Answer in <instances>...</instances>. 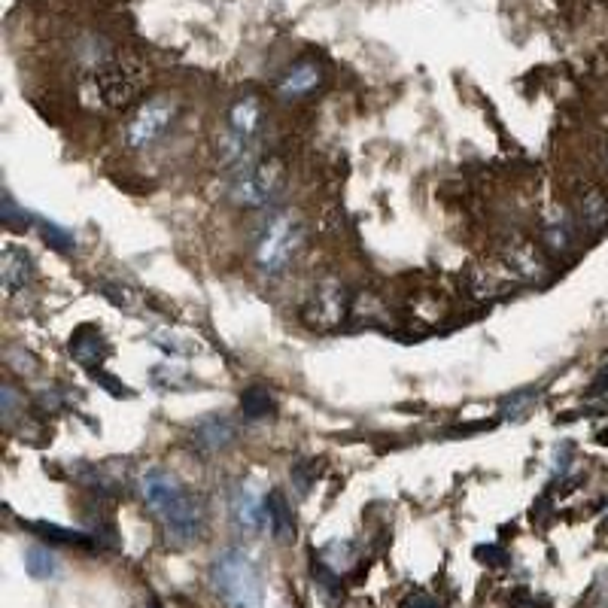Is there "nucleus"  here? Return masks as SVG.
Wrapping results in <instances>:
<instances>
[{
	"label": "nucleus",
	"mask_w": 608,
	"mask_h": 608,
	"mask_svg": "<svg viewBox=\"0 0 608 608\" xmlns=\"http://www.w3.org/2000/svg\"><path fill=\"white\" fill-rule=\"evenodd\" d=\"M146 80L149 73L137 58L131 55L107 58L83 83V104L95 110H125L143 95Z\"/></svg>",
	"instance_id": "obj_1"
},
{
	"label": "nucleus",
	"mask_w": 608,
	"mask_h": 608,
	"mask_svg": "<svg viewBox=\"0 0 608 608\" xmlns=\"http://www.w3.org/2000/svg\"><path fill=\"white\" fill-rule=\"evenodd\" d=\"M210 587L225 602V608H262L265 584L262 572L250 554L241 548H228L210 563Z\"/></svg>",
	"instance_id": "obj_2"
},
{
	"label": "nucleus",
	"mask_w": 608,
	"mask_h": 608,
	"mask_svg": "<svg viewBox=\"0 0 608 608\" xmlns=\"http://www.w3.org/2000/svg\"><path fill=\"white\" fill-rule=\"evenodd\" d=\"M156 520L162 523V532L171 548H192L207 532V502L195 490L183 487L180 496L156 514Z\"/></svg>",
	"instance_id": "obj_3"
},
{
	"label": "nucleus",
	"mask_w": 608,
	"mask_h": 608,
	"mask_svg": "<svg viewBox=\"0 0 608 608\" xmlns=\"http://www.w3.org/2000/svg\"><path fill=\"white\" fill-rule=\"evenodd\" d=\"M301 241H304V225L295 213L274 216L256 244V265L271 277L283 274L292 265V259L298 256Z\"/></svg>",
	"instance_id": "obj_4"
},
{
	"label": "nucleus",
	"mask_w": 608,
	"mask_h": 608,
	"mask_svg": "<svg viewBox=\"0 0 608 608\" xmlns=\"http://www.w3.org/2000/svg\"><path fill=\"white\" fill-rule=\"evenodd\" d=\"M283 183H286L283 162L268 159L232 183V189H228V201H232L235 207H244V210H259V207H268L283 192Z\"/></svg>",
	"instance_id": "obj_5"
},
{
	"label": "nucleus",
	"mask_w": 608,
	"mask_h": 608,
	"mask_svg": "<svg viewBox=\"0 0 608 608\" xmlns=\"http://www.w3.org/2000/svg\"><path fill=\"white\" fill-rule=\"evenodd\" d=\"M177 119V104L171 98H149L143 101L134 116L125 125V146L134 152H143L149 146H156L174 125Z\"/></svg>",
	"instance_id": "obj_6"
},
{
	"label": "nucleus",
	"mask_w": 608,
	"mask_h": 608,
	"mask_svg": "<svg viewBox=\"0 0 608 608\" xmlns=\"http://www.w3.org/2000/svg\"><path fill=\"white\" fill-rule=\"evenodd\" d=\"M347 314H350V292L338 280L320 283L311 292V298L304 301V308H301V320L308 323L311 329H317V332L338 329L347 320Z\"/></svg>",
	"instance_id": "obj_7"
},
{
	"label": "nucleus",
	"mask_w": 608,
	"mask_h": 608,
	"mask_svg": "<svg viewBox=\"0 0 608 608\" xmlns=\"http://www.w3.org/2000/svg\"><path fill=\"white\" fill-rule=\"evenodd\" d=\"M502 265H505L520 283H539V286H542V283L551 280V268H548L542 250L532 244V241L520 238V235H514L511 241L502 244Z\"/></svg>",
	"instance_id": "obj_8"
},
{
	"label": "nucleus",
	"mask_w": 608,
	"mask_h": 608,
	"mask_svg": "<svg viewBox=\"0 0 608 608\" xmlns=\"http://www.w3.org/2000/svg\"><path fill=\"white\" fill-rule=\"evenodd\" d=\"M228 517H232V526L241 532V536H259V532L268 526V511H265V499L253 490V487H238L228 499Z\"/></svg>",
	"instance_id": "obj_9"
},
{
	"label": "nucleus",
	"mask_w": 608,
	"mask_h": 608,
	"mask_svg": "<svg viewBox=\"0 0 608 608\" xmlns=\"http://www.w3.org/2000/svg\"><path fill=\"white\" fill-rule=\"evenodd\" d=\"M466 286H469V292H472L478 301H496V298L511 295V292L520 286V280H517L505 265H487V262H481V265H472V268H469Z\"/></svg>",
	"instance_id": "obj_10"
},
{
	"label": "nucleus",
	"mask_w": 608,
	"mask_h": 608,
	"mask_svg": "<svg viewBox=\"0 0 608 608\" xmlns=\"http://www.w3.org/2000/svg\"><path fill=\"white\" fill-rule=\"evenodd\" d=\"M575 207H578V222L584 225L587 235H602L608 228V192L602 186L596 183L581 186Z\"/></svg>",
	"instance_id": "obj_11"
},
{
	"label": "nucleus",
	"mask_w": 608,
	"mask_h": 608,
	"mask_svg": "<svg viewBox=\"0 0 608 608\" xmlns=\"http://www.w3.org/2000/svg\"><path fill=\"white\" fill-rule=\"evenodd\" d=\"M238 438V426L228 417H204L192 426V447L204 453L228 450Z\"/></svg>",
	"instance_id": "obj_12"
},
{
	"label": "nucleus",
	"mask_w": 608,
	"mask_h": 608,
	"mask_svg": "<svg viewBox=\"0 0 608 608\" xmlns=\"http://www.w3.org/2000/svg\"><path fill=\"white\" fill-rule=\"evenodd\" d=\"M67 350H70V356H73L76 362L86 365V368H95V371H98V368L104 365V359L110 356V344H107V338H104L101 329L92 326V323L80 326V329H76V332L70 335Z\"/></svg>",
	"instance_id": "obj_13"
},
{
	"label": "nucleus",
	"mask_w": 608,
	"mask_h": 608,
	"mask_svg": "<svg viewBox=\"0 0 608 608\" xmlns=\"http://www.w3.org/2000/svg\"><path fill=\"white\" fill-rule=\"evenodd\" d=\"M320 83H323V70H320L314 61H298V64H292V67L280 76L277 92H280V98L295 101V98L311 95Z\"/></svg>",
	"instance_id": "obj_14"
},
{
	"label": "nucleus",
	"mask_w": 608,
	"mask_h": 608,
	"mask_svg": "<svg viewBox=\"0 0 608 608\" xmlns=\"http://www.w3.org/2000/svg\"><path fill=\"white\" fill-rule=\"evenodd\" d=\"M262 119H265V113H262L259 98L247 95V98L235 101L232 110H228V131H232L235 137H241V140H247V143H256Z\"/></svg>",
	"instance_id": "obj_15"
},
{
	"label": "nucleus",
	"mask_w": 608,
	"mask_h": 608,
	"mask_svg": "<svg viewBox=\"0 0 608 608\" xmlns=\"http://www.w3.org/2000/svg\"><path fill=\"white\" fill-rule=\"evenodd\" d=\"M0 280L7 292H22L34 280V259L22 247H7L0 256Z\"/></svg>",
	"instance_id": "obj_16"
},
{
	"label": "nucleus",
	"mask_w": 608,
	"mask_h": 608,
	"mask_svg": "<svg viewBox=\"0 0 608 608\" xmlns=\"http://www.w3.org/2000/svg\"><path fill=\"white\" fill-rule=\"evenodd\" d=\"M542 244L551 256H569L575 247V232L569 225V216L563 210H551L542 219Z\"/></svg>",
	"instance_id": "obj_17"
},
{
	"label": "nucleus",
	"mask_w": 608,
	"mask_h": 608,
	"mask_svg": "<svg viewBox=\"0 0 608 608\" xmlns=\"http://www.w3.org/2000/svg\"><path fill=\"white\" fill-rule=\"evenodd\" d=\"M265 511H268V532L274 536V542L286 545L295 539V517H292V505L286 502V496L280 490H271L265 499Z\"/></svg>",
	"instance_id": "obj_18"
},
{
	"label": "nucleus",
	"mask_w": 608,
	"mask_h": 608,
	"mask_svg": "<svg viewBox=\"0 0 608 608\" xmlns=\"http://www.w3.org/2000/svg\"><path fill=\"white\" fill-rule=\"evenodd\" d=\"M98 289H101V295L113 304V308H122V311H128V314H146V311H149L146 295L137 292V289H131V286H125V283H110V280H104V283H98Z\"/></svg>",
	"instance_id": "obj_19"
},
{
	"label": "nucleus",
	"mask_w": 608,
	"mask_h": 608,
	"mask_svg": "<svg viewBox=\"0 0 608 608\" xmlns=\"http://www.w3.org/2000/svg\"><path fill=\"white\" fill-rule=\"evenodd\" d=\"M28 529L37 532V536L46 542H55V545H80V548L95 545V536H86V532H76V529H64V526L46 523V520H34V523H28Z\"/></svg>",
	"instance_id": "obj_20"
},
{
	"label": "nucleus",
	"mask_w": 608,
	"mask_h": 608,
	"mask_svg": "<svg viewBox=\"0 0 608 608\" xmlns=\"http://www.w3.org/2000/svg\"><path fill=\"white\" fill-rule=\"evenodd\" d=\"M268 414H274V396L271 390L265 387H247L241 393V417L256 423V420H265Z\"/></svg>",
	"instance_id": "obj_21"
},
{
	"label": "nucleus",
	"mask_w": 608,
	"mask_h": 608,
	"mask_svg": "<svg viewBox=\"0 0 608 608\" xmlns=\"http://www.w3.org/2000/svg\"><path fill=\"white\" fill-rule=\"evenodd\" d=\"M25 569H28L31 578H37V581H49V578L58 575L61 563H58V557H55L46 545H31V548L25 551Z\"/></svg>",
	"instance_id": "obj_22"
},
{
	"label": "nucleus",
	"mask_w": 608,
	"mask_h": 608,
	"mask_svg": "<svg viewBox=\"0 0 608 608\" xmlns=\"http://www.w3.org/2000/svg\"><path fill=\"white\" fill-rule=\"evenodd\" d=\"M40 232H43V241H46L52 250H58V253H70V250L76 247L73 235L67 232V228L55 225V222H40Z\"/></svg>",
	"instance_id": "obj_23"
},
{
	"label": "nucleus",
	"mask_w": 608,
	"mask_h": 608,
	"mask_svg": "<svg viewBox=\"0 0 608 608\" xmlns=\"http://www.w3.org/2000/svg\"><path fill=\"white\" fill-rule=\"evenodd\" d=\"M152 380H156L159 387H171V390L189 384V377H186L183 368H156V371H152Z\"/></svg>",
	"instance_id": "obj_24"
},
{
	"label": "nucleus",
	"mask_w": 608,
	"mask_h": 608,
	"mask_svg": "<svg viewBox=\"0 0 608 608\" xmlns=\"http://www.w3.org/2000/svg\"><path fill=\"white\" fill-rule=\"evenodd\" d=\"M536 396H539V393H536ZM536 396H532V390H529V393H514L511 399H505L502 414H505V417H511V420L523 417V414L529 411V405L536 402Z\"/></svg>",
	"instance_id": "obj_25"
},
{
	"label": "nucleus",
	"mask_w": 608,
	"mask_h": 608,
	"mask_svg": "<svg viewBox=\"0 0 608 608\" xmlns=\"http://www.w3.org/2000/svg\"><path fill=\"white\" fill-rule=\"evenodd\" d=\"M19 405H25V402L19 399V393L13 390V384H4V387H0V411H4V423H7V426L13 423Z\"/></svg>",
	"instance_id": "obj_26"
},
{
	"label": "nucleus",
	"mask_w": 608,
	"mask_h": 608,
	"mask_svg": "<svg viewBox=\"0 0 608 608\" xmlns=\"http://www.w3.org/2000/svg\"><path fill=\"white\" fill-rule=\"evenodd\" d=\"M399 608H441V602H438L435 596L423 593V590H414V593H408V596L402 599Z\"/></svg>",
	"instance_id": "obj_27"
},
{
	"label": "nucleus",
	"mask_w": 608,
	"mask_h": 608,
	"mask_svg": "<svg viewBox=\"0 0 608 608\" xmlns=\"http://www.w3.org/2000/svg\"><path fill=\"white\" fill-rule=\"evenodd\" d=\"M475 557H478V560H484L487 566H505V560H508V557H505V551H502V548H496V545H481V548L475 551Z\"/></svg>",
	"instance_id": "obj_28"
},
{
	"label": "nucleus",
	"mask_w": 608,
	"mask_h": 608,
	"mask_svg": "<svg viewBox=\"0 0 608 608\" xmlns=\"http://www.w3.org/2000/svg\"><path fill=\"white\" fill-rule=\"evenodd\" d=\"M95 380H98V384H101V387H107V390H110V393H113L116 399H128V396H131V390H128V387L116 384V380H113V377H107V374H104L101 368L95 371Z\"/></svg>",
	"instance_id": "obj_29"
},
{
	"label": "nucleus",
	"mask_w": 608,
	"mask_h": 608,
	"mask_svg": "<svg viewBox=\"0 0 608 608\" xmlns=\"http://www.w3.org/2000/svg\"><path fill=\"white\" fill-rule=\"evenodd\" d=\"M16 219H22V222H25V219H28V213H25V210H19L13 198H4V222H7V225H13V228H19V225H16Z\"/></svg>",
	"instance_id": "obj_30"
},
{
	"label": "nucleus",
	"mask_w": 608,
	"mask_h": 608,
	"mask_svg": "<svg viewBox=\"0 0 608 608\" xmlns=\"http://www.w3.org/2000/svg\"><path fill=\"white\" fill-rule=\"evenodd\" d=\"M596 390H605L608 393V368H602L599 380H596Z\"/></svg>",
	"instance_id": "obj_31"
},
{
	"label": "nucleus",
	"mask_w": 608,
	"mask_h": 608,
	"mask_svg": "<svg viewBox=\"0 0 608 608\" xmlns=\"http://www.w3.org/2000/svg\"><path fill=\"white\" fill-rule=\"evenodd\" d=\"M146 608H162V605H159V602H156V599H152V602H149V605H146Z\"/></svg>",
	"instance_id": "obj_32"
}]
</instances>
